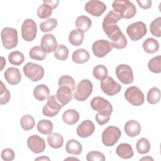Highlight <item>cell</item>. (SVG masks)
<instances>
[{
	"label": "cell",
	"mask_w": 161,
	"mask_h": 161,
	"mask_svg": "<svg viewBox=\"0 0 161 161\" xmlns=\"http://www.w3.org/2000/svg\"><path fill=\"white\" fill-rule=\"evenodd\" d=\"M36 160H50V159L48 158V157H46V156H42V157H38V158H36V159H35Z\"/></svg>",
	"instance_id": "50"
},
{
	"label": "cell",
	"mask_w": 161,
	"mask_h": 161,
	"mask_svg": "<svg viewBox=\"0 0 161 161\" xmlns=\"http://www.w3.org/2000/svg\"><path fill=\"white\" fill-rule=\"evenodd\" d=\"M1 59H2V60H1V62H2V64H1V65H2V67H1V70L3 69V67H4V66L6 65V60L4 58V57H1Z\"/></svg>",
	"instance_id": "51"
},
{
	"label": "cell",
	"mask_w": 161,
	"mask_h": 161,
	"mask_svg": "<svg viewBox=\"0 0 161 161\" xmlns=\"http://www.w3.org/2000/svg\"><path fill=\"white\" fill-rule=\"evenodd\" d=\"M53 11V8L47 3H43L40 5L36 11L37 16L40 19L49 18Z\"/></svg>",
	"instance_id": "32"
},
{
	"label": "cell",
	"mask_w": 161,
	"mask_h": 161,
	"mask_svg": "<svg viewBox=\"0 0 161 161\" xmlns=\"http://www.w3.org/2000/svg\"><path fill=\"white\" fill-rule=\"evenodd\" d=\"M65 150L69 154L78 155L81 153L82 147L80 143L77 140L75 139H70L66 143Z\"/></svg>",
	"instance_id": "26"
},
{
	"label": "cell",
	"mask_w": 161,
	"mask_h": 161,
	"mask_svg": "<svg viewBox=\"0 0 161 161\" xmlns=\"http://www.w3.org/2000/svg\"><path fill=\"white\" fill-rule=\"evenodd\" d=\"M27 145L29 149L35 153L43 152L46 147L44 139L36 135H31L28 138Z\"/></svg>",
	"instance_id": "16"
},
{
	"label": "cell",
	"mask_w": 161,
	"mask_h": 161,
	"mask_svg": "<svg viewBox=\"0 0 161 161\" xmlns=\"http://www.w3.org/2000/svg\"><path fill=\"white\" fill-rule=\"evenodd\" d=\"M90 104L92 109L97 111L101 116L110 118L113 113V106L107 99L101 96L94 97L91 101Z\"/></svg>",
	"instance_id": "3"
},
{
	"label": "cell",
	"mask_w": 161,
	"mask_h": 161,
	"mask_svg": "<svg viewBox=\"0 0 161 161\" xmlns=\"http://www.w3.org/2000/svg\"><path fill=\"white\" fill-rule=\"evenodd\" d=\"M84 38V32L78 29H74L69 33V41L72 45L78 47L82 43Z\"/></svg>",
	"instance_id": "27"
},
{
	"label": "cell",
	"mask_w": 161,
	"mask_h": 161,
	"mask_svg": "<svg viewBox=\"0 0 161 161\" xmlns=\"http://www.w3.org/2000/svg\"><path fill=\"white\" fill-rule=\"evenodd\" d=\"M137 152L140 154L147 153L150 149V144L149 141L145 138H140L136 144Z\"/></svg>",
	"instance_id": "38"
},
{
	"label": "cell",
	"mask_w": 161,
	"mask_h": 161,
	"mask_svg": "<svg viewBox=\"0 0 161 161\" xmlns=\"http://www.w3.org/2000/svg\"><path fill=\"white\" fill-rule=\"evenodd\" d=\"M95 126L93 122L91 120L83 121L77 128L76 132L80 138H87L94 132Z\"/></svg>",
	"instance_id": "18"
},
{
	"label": "cell",
	"mask_w": 161,
	"mask_h": 161,
	"mask_svg": "<svg viewBox=\"0 0 161 161\" xmlns=\"http://www.w3.org/2000/svg\"><path fill=\"white\" fill-rule=\"evenodd\" d=\"M160 91L158 88L153 87L151 88L147 94V100L151 104H155L160 101Z\"/></svg>",
	"instance_id": "33"
},
{
	"label": "cell",
	"mask_w": 161,
	"mask_h": 161,
	"mask_svg": "<svg viewBox=\"0 0 161 161\" xmlns=\"http://www.w3.org/2000/svg\"><path fill=\"white\" fill-rule=\"evenodd\" d=\"M47 142L50 147L57 149L62 147L64 138L62 135L58 133H53L48 136Z\"/></svg>",
	"instance_id": "28"
},
{
	"label": "cell",
	"mask_w": 161,
	"mask_h": 161,
	"mask_svg": "<svg viewBox=\"0 0 161 161\" xmlns=\"http://www.w3.org/2000/svg\"><path fill=\"white\" fill-rule=\"evenodd\" d=\"M121 135V132L119 128L109 126L104 129L102 133L103 143L106 147H112L118 142Z\"/></svg>",
	"instance_id": "7"
},
{
	"label": "cell",
	"mask_w": 161,
	"mask_h": 161,
	"mask_svg": "<svg viewBox=\"0 0 161 161\" xmlns=\"http://www.w3.org/2000/svg\"><path fill=\"white\" fill-rule=\"evenodd\" d=\"M41 48L46 53H50L55 52L58 45L57 42L52 34H45L41 40Z\"/></svg>",
	"instance_id": "17"
},
{
	"label": "cell",
	"mask_w": 161,
	"mask_h": 161,
	"mask_svg": "<svg viewBox=\"0 0 161 161\" xmlns=\"http://www.w3.org/2000/svg\"><path fill=\"white\" fill-rule=\"evenodd\" d=\"M113 11L118 13L121 18L130 19L135 16L136 13V6L128 0H116L113 2Z\"/></svg>",
	"instance_id": "2"
},
{
	"label": "cell",
	"mask_w": 161,
	"mask_h": 161,
	"mask_svg": "<svg viewBox=\"0 0 161 161\" xmlns=\"http://www.w3.org/2000/svg\"><path fill=\"white\" fill-rule=\"evenodd\" d=\"M69 159H74V160H78V159L76 158H66L65 160H69Z\"/></svg>",
	"instance_id": "53"
},
{
	"label": "cell",
	"mask_w": 161,
	"mask_h": 161,
	"mask_svg": "<svg viewBox=\"0 0 161 161\" xmlns=\"http://www.w3.org/2000/svg\"><path fill=\"white\" fill-rule=\"evenodd\" d=\"M58 84L60 86H67L70 88V89L74 91L75 87V82L74 79L67 75H62L58 79Z\"/></svg>",
	"instance_id": "42"
},
{
	"label": "cell",
	"mask_w": 161,
	"mask_h": 161,
	"mask_svg": "<svg viewBox=\"0 0 161 161\" xmlns=\"http://www.w3.org/2000/svg\"><path fill=\"white\" fill-rule=\"evenodd\" d=\"M92 74L96 79L102 80L108 77V71L106 66L103 65H97L94 67Z\"/></svg>",
	"instance_id": "39"
},
{
	"label": "cell",
	"mask_w": 161,
	"mask_h": 161,
	"mask_svg": "<svg viewBox=\"0 0 161 161\" xmlns=\"http://www.w3.org/2000/svg\"><path fill=\"white\" fill-rule=\"evenodd\" d=\"M143 48L144 51L148 53H153L158 50L159 44L156 39L148 38L143 42Z\"/></svg>",
	"instance_id": "29"
},
{
	"label": "cell",
	"mask_w": 161,
	"mask_h": 161,
	"mask_svg": "<svg viewBox=\"0 0 161 161\" xmlns=\"http://www.w3.org/2000/svg\"><path fill=\"white\" fill-rule=\"evenodd\" d=\"M116 75L119 80L124 84H130L133 82L134 77L132 69L127 64H121L116 68Z\"/></svg>",
	"instance_id": "12"
},
{
	"label": "cell",
	"mask_w": 161,
	"mask_h": 161,
	"mask_svg": "<svg viewBox=\"0 0 161 161\" xmlns=\"http://www.w3.org/2000/svg\"><path fill=\"white\" fill-rule=\"evenodd\" d=\"M106 9V4L98 0H91L85 5V10L93 16L99 17Z\"/></svg>",
	"instance_id": "15"
},
{
	"label": "cell",
	"mask_w": 161,
	"mask_h": 161,
	"mask_svg": "<svg viewBox=\"0 0 161 161\" xmlns=\"http://www.w3.org/2000/svg\"><path fill=\"white\" fill-rule=\"evenodd\" d=\"M153 160V159L152 158H151L150 157H149V156H148V157H143V158H140V160Z\"/></svg>",
	"instance_id": "52"
},
{
	"label": "cell",
	"mask_w": 161,
	"mask_h": 161,
	"mask_svg": "<svg viewBox=\"0 0 161 161\" xmlns=\"http://www.w3.org/2000/svg\"><path fill=\"white\" fill-rule=\"evenodd\" d=\"M92 21L86 16H78L75 20V26L78 30L86 32L91 26Z\"/></svg>",
	"instance_id": "30"
},
{
	"label": "cell",
	"mask_w": 161,
	"mask_h": 161,
	"mask_svg": "<svg viewBox=\"0 0 161 161\" xmlns=\"http://www.w3.org/2000/svg\"><path fill=\"white\" fill-rule=\"evenodd\" d=\"M149 70L155 74L160 73L161 72V56L157 55L151 58L148 63Z\"/></svg>",
	"instance_id": "35"
},
{
	"label": "cell",
	"mask_w": 161,
	"mask_h": 161,
	"mask_svg": "<svg viewBox=\"0 0 161 161\" xmlns=\"http://www.w3.org/2000/svg\"><path fill=\"white\" fill-rule=\"evenodd\" d=\"M86 160L88 161H104L106 158L102 153L97 151H92L87 154Z\"/></svg>",
	"instance_id": "45"
},
{
	"label": "cell",
	"mask_w": 161,
	"mask_h": 161,
	"mask_svg": "<svg viewBox=\"0 0 161 161\" xmlns=\"http://www.w3.org/2000/svg\"><path fill=\"white\" fill-rule=\"evenodd\" d=\"M139 6L143 9H148L152 6V1L150 0H141L137 1Z\"/></svg>",
	"instance_id": "48"
},
{
	"label": "cell",
	"mask_w": 161,
	"mask_h": 161,
	"mask_svg": "<svg viewBox=\"0 0 161 161\" xmlns=\"http://www.w3.org/2000/svg\"><path fill=\"white\" fill-rule=\"evenodd\" d=\"M3 47L6 49H12L18 45V31L16 29L9 27L4 28L1 33Z\"/></svg>",
	"instance_id": "4"
},
{
	"label": "cell",
	"mask_w": 161,
	"mask_h": 161,
	"mask_svg": "<svg viewBox=\"0 0 161 161\" xmlns=\"http://www.w3.org/2000/svg\"><path fill=\"white\" fill-rule=\"evenodd\" d=\"M59 1L58 0H45L43 1V3H47L49 4L53 9L56 8L58 6Z\"/></svg>",
	"instance_id": "49"
},
{
	"label": "cell",
	"mask_w": 161,
	"mask_h": 161,
	"mask_svg": "<svg viewBox=\"0 0 161 161\" xmlns=\"http://www.w3.org/2000/svg\"><path fill=\"white\" fill-rule=\"evenodd\" d=\"M11 94L9 90L6 87L4 83L1 81V94H0V104L3 105L7 104L10 100Z\"/></svg>",
	"instance_id": "44"
},
{
	"label": "cell",
	"mask_w": 161,
	"mask_h": 161,
	"mask_svg": "<svg viewBox=\"0 0 161 161\" xmlns=\"http://www.w3.org/2000/svg\"><path fill=\"white\" fill-rule=\"evenodd\" d=\"M90 58V54L87 50L79 48L75 50L72 55V60L76 64H84L87 62Z\"/></svg>",
	"instance_id": "23"
},
{
	"label": "cell",
	"mask_w": 161,
	"mask_h": 161,
	"mask_svg": "<svg viewBox=\"0 0 161 161\" xmlns=\"http://www.w3.org/2000/svg\"><path fill=\"white\" fill-rule=\"evenodd\" d=\"M92 89L93 86L91 80L88 79H83L77 85L73 96L74 99L78 101H84L91 94Z\"/></svg>",
	"instance_id": "5"
},
{
	"label": "cell",
	"mask_w": 161,
	"mask_h": 161,
	"mask_svg": "<svg viewBox=\"0 0 161 161\" xmlns=\"http://www.w3.org/2000/svg\"><path fill=\"white\" fill-rule=\"evenodd\" d=\"M64 106L57 100L55 95L49 96L47 98V104L43 108L42 113L45 116L53 117L59 113L60 110Z\"/></svg>",
	"instance_id": "10"
},
{
	"label": "cell",
	"mask_w": 161,
	"mask_h": 161,
	"mask_svg": "<svg viewBox=\"0 0 161 161\" xmlns=\"http://www.w3.org/2000/svg\"><path fill=\"white\" fill-rule=\"evenodd\" d=\"M4 76L6 80L11 85L18 84L21 79L19 70L14 67L8 68L4 73Z\"/></svg>",
	"instance_id": "19"
},
{
	"label": "cell",
	"mask_w": 161,
	"mask_h": 161,
	"mask_svg": "<svg viewBox=\"0 0 161 161\" xmlns=\"http://www.w3.org/2000/svg\"><path fill=\"white\" fill-rule=\"evenodd\" d=\"M79 119V113L73 109L66 110L62 114V120L67 125L75 124Z\"/></svg>",
	"instance_id": "25"
},
{
	"label": "cell",
	"mask_w": 161,
	"mask_h": 161,
	"mask_svg": "<svg viewBox=\"0 0 161 161\" xmlns=\"http://www.w3.org/2000/svg\"><path fill=\"white\" fill-rule=\"evenodd\" d=\"M20 125L23 130L27 131L34 128L35 125V121L32 116L26 114L21 117L20 119Z\"/></svg>",
	"instance_id": "36"
},
{
	"label": "cell",
	"mask_w": 161,
	"mask_h": 161,
	"mask_svg": "<svg viewBox=\"0 0 161 161\" xmlns=\"http://www.w3.org/2000/svg\"><path fill=\"white\" fill-rule=\"evenodd\" d=\"M113 46L106 40H99L94 42L92 46L93 53L97 57L102 58L105 57L113 50Z\"/></svg>",
	"instance_id": "14"
},
{
	"label": "cell",
	"mask_w": 161,
	"mask_h": 161,
	"mask_svg": "<svg viewBox=\"0 0 161 161\" xmlns=\"http://www.w3.org/2000/svg\"><path fill=\"white\" fill-rule=\"evenodd\" d=\"M15 153L14 151L9 148L3 150L1 152V158L4 161H11L14 158Z\"/></svg>",
	"instance_id": "46"
},
{
	"label": "cell",
	"mask_w": 161,
	"mask_h": 161,
	"mask_svg": "<svg viewBox=\"0 0 161 161\" xmlns=\"http://www.w3.org/2000/svg\"><path fill=\"white\" fill-rule=\"evenodd\" d=\"M29 55L31 58L38 61L43 60L46 58V53L40 46H35L31 48L30 50Z\"/></svg>",
	"instance_id": "34"
},
{
	"label": "cell",
	"mask_w": 161,
	"mask_h": 161,
	"mask_svg": "<svg viewBox=\"0 0 161 161\" xmlns=\"http://www.w3.org/2000/svg\"><path fill=\"white\" fill-rule=\"evenodd\" d=\"M116 153L120 158L123 159L130 158L134 155L131 145L126 143H120L116 149Z\"/></svg>",
	"instance_id": "22"
},
{
	"label": "cell",
	"mask_w": 161,
	"mask_h": 161,
	"mask_svg": "<svg viewBox=\"0 0 161 161\" xmlns=\"http://www.w3.org/2000/svg\"><path fill=\"white\" fill-rule=\"evenodd\" d=\"M147 32V26L142 21L135 22L130 25L126 28L127 35L133 41H138L142 39Z\"/></svg>",
	"instance_id": "8"
},
{
	"label": "cell",
	"mask_w": 161,
	"mask_h": 161,
	"mask_svg": "<svg viewBox=\"0 0 161 161\" xmlns=\"http://www.w3.org/2000/svg\"><path fill=\"white\" fill-rule=\"evenodd\" d=\"M57 20L55 18H49L42 22L40 25V30L43 32L52 31L57 25Z\"/></svg>",
	"instance_id": "40"
},
{
	"label": "cell",
	"mask_w": 161,
	"mask_h": 161,
	"mask_svg": "<svg viewBox=\"0 0 161 161\" xmlns=\"http://www.w3.org/2000/svg\"><path fill=\"white\" fill-rule=\"evenodd\" d=\"M124 130L128 136L135 137L140 134L141 131V125L136 120H129L125 123Z\"/></svg>",
	"instance_id": "21"
},
{
	"label": "cell",
	"mask_w": 161,
	"mask_h": 161,
	"mask_svg": "<svg viewBox=\"0 0 161 161\" xmlns=\"http://www.w3.org/2000/svg\"><path fill=\"white\" fill-rule=\"evenodd\" d=\"M37 33L36 23L32 19H26L21 25V36L26 42L33 41Z\"/></svg>",
	"instance_id": "11"
},
{
	"label": "cell",
	"mask_w": 161,
	"mask_h": 161,
	"mask_svg": "<svg viewBox=\"0 0 161 161\" xmlns=\"http://www.w3.org/2000/svg\"><path fill=\"white\" fill-rule=\"evenodd\" d=\"M55 57L59 60H65L69 56V49L64 45H58L54 52Z\"/></svg>",
	"instance_id": "41"
},
{
	"label": "cell",
	"mask_w": 161,
	"mask_h": 161,
	"mask_svg": "<svg viewBox=\"0 0 161 161\" xmlns=\"http://www.w3.org/2000/svg\"><path fill=\"white\" fill-rule=\"evenodd\" d=\"M100 86L103 92L110 96L118 94L121 89V86L118 82L108 76L101 80Z\"/></svg>",
	"instance_id": "13"
},
{
	"label": "cell",
	"mask_w": 161,
	"mask_h": 161,
	"mask_svg": "<svg viewBox=\"0 0 161 161\" xmlns=\"http://www.w3.org/2000/svg\"><path fill=\"white\" fill-rule=\"evenodd\" d=\"M150 30L151 33L157 37L161 36V18H155L150 25Z\"/></svg>",
	"instance_id": "43"
},
{
	"label": "cell",
	"mask_w": 161,
	"mask_h": 161,
	"mask_svg": "<svg viewBox=\"0 0 161 161\" xmlns=\"http://www.w3.org/2000/svg\"><path fill=\"white\" fill-rule=\"evenodd\" d=\"M124 96L126 100L135 106L142 105L145 101L143 93L136 86H131L127 88Z\"/></svg>",
	"instance_id": "9"
},
{
	"label": "cell",
	"mask_w": 161,
	"mask_h": 161,
	"mask_svg": "<svg viewBox=\"0 0 161 161\" xmlns=\"http://www.w3.org/2000/svg\"><path fill=\"white\" fill-rule=\"evenodd\" d=\"M37 130L43 135H50L52 133L53 125L51 121L48 119H42L38 121Z\"/></svg>",
	"instance_id": "31"
},
{
	"label": "cell",
	"mask_w": 161,
	"mask_h": 161,
	"mask_svg": "<svg viewBox=\"0 0 161 161\" xmlns=\"http://www.w3.org/2000/svg\"><path fill=\"white\" fill-rule=\"evenodd\" d=\"M8 60L10 64L14 65H20L25 60L24 55L19 51H14L8 55Z\"/></svg>",
	"instance_id": "37"
},
{
	"label": "cell",
	"mask_w": 161,
	"mask_h": 161,
	"mask_svg": "<svg viewBox=\"0 0 161 161\" xmlns=\"http://www.w3.org/2000/svg\"><path fill=\"white\" fill-rule=\"evenodd\" d=\"M50 95V90L45 84H39L36 86L33 91L35 98L38 101H42L48 98Z\"/></svg>",
	"instance_id": "24"
},
{
	"label": "cell",
	"mask_w": 161,
	"mask_h": 161,
	"mask_svg": "<svg viewBox=\"0 0 161 161\" xmlns=\"http://www.w3.org/2000/svg\"><path fill=\"white\" fill-rule=\"evenodd\" d=\"M23 70L25 76L33 82H37L41 80L45 74L44 69L42 66L33 62L26 64L23 68Z\"/></svg>",
	"instance_id": "6"
},
{
	"label": "cell",
	"mask_w": 161,
	"mask_h": 161,
	"mask_svg": "<svg viewBox=\"0 0 161 161\" xmlns=\"http://www.w3.org/2000/svg\"><path fill=\"white\" fill-rule=\"evenodd\" d=\"M95 118H96V121H97V123L100 125H103L107 123L110 119V118H107V117L101 116L98 113L96 114Z\"/></svg>",
	"instance_id": "47"
},
{
	"label": "cell",
	"mask_w": 161,
	"mask_h": 161,
	"mask_svg": "<svg viewBox=\"0 0 161 161\" xmlns=\"http://www.w3.org/2000/svg\"><path fill=\"white\" fill-rule=\"evenodd\" d=\"M72 91L67 86H60L57 91L56 97L64 106L72 101Z\"/></svg>",
	"instance_id": "20"
},
{
	"label": "cell",
	"mask_w": 161,
	"mask_h": 161,
	"mask_svg": "<svg viewBox=\"0 0 161 161\" xmlns=\"http://www.w3.org/2000/svg\"><path fill=\"white\" fill-rule=\"evenodd\" d=\"M103 29L111 40L113 47L116 49H123L127 45V39L116 23L103 26Z\"/></svg>",
	"instance_id": "1"
}]
</instances>
